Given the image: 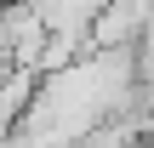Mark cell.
I'll return each mask as SVG.
<instances>
[{
  "instance_id": "obj_3",
  "label": "cell",
  "mask_w": 154,
  "mask_h": 148,
  "mask_svg": "<svg viewBox=\"0 0 154 148\" xmlns=\"http://www.w3.org/2000/svg\"><path fill=\"white\" fill-rule=\"evenodd\" d=\"M69 148H143V137L131 125H120V120H97V125H86Z\"/></svg>"
},
{
  "instance_id": "obj_2",
  "label": "cell",
  "mask_w": 154,
  "mask_h": 148,
  "mask_svg": "<svg viewBox=\"0 0 154 148\" xmlns=\"http://www.w3.org/2000/svg\"><path fill=\"white\" fill-rule=\"evenodd\" d=\"M40 40H46V29H40L34 0H0V57L29 68L34 51H40Z\"/></svg>"
},
{
  "instance_id": "obj_4",
  "label": "cell",
  "mask_w": 154,
  "mask_h": 148,
  "mask_svg": "<svg viewBox=\"0 0 154 148\" xmlns=\"http://www.w3.org/2000/svg\"><path fill=\"white\" fill-rule=\"evenodd\" d=\"M6 74H11V63H6V57H0V80H6Z\"/></svg>"
},
{
  "instance_id": "obj_1",
  "label": "cell",
  "mask_w": 154,
  "mask_h": 148,
  "mask_svg": "<svg viewBox=\"0 0 154 148\" xmlns=\"http://www.w3.org/2000/svg\"><path fill=\"white\" fill-rule=\"evenodd\" d=\"M149 40V0H103L91 11L86 46L91 51H114V46H137Z\"/></svg>"
}]
</instances>
